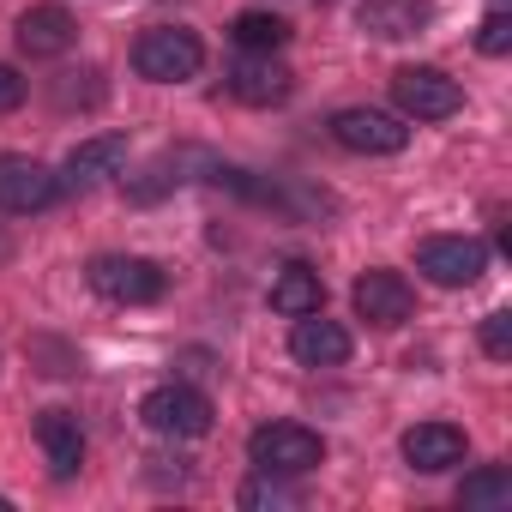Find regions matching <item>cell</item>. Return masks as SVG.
<instances>
[{
    "label": "cell",
    "instance_id": "cell-20",
    "mask_svg": "<svg viewBox=\"0 0 512 512\" xmlns=\"http://www.w3.org/2000/svg\"><path fill=\"white\" fill-rule=\"evenodd\" d=\"M241 506H296V494H290L272 470H260V476H253V482L241 488Z\"/></svg>",
    "mask_w": 512,
    "mask_h": 512
},
{
    "label": "cell",
    "instance_id": "cell-17",
    "mask_svg": "<svg viewBox=\"0 0 512 512\" xmlns=\"http://www.w3.org/2000/svg\"><path fill=\"white\" fill-rule=\"evenodd\" d=\"M127 163V139L121 133H97V139H79L73 151H67V175L73 181H103V175H115Z\"/></svg>",
    "mask_w": 512,
    "mask_h": 512
},
{
    "label": "cell",
    "instance_id": "cell-9",
    "mask_svg": "<svg viewBox=\"0 0 512 512\" xmlns=\"http://www.w3.org/2000/svg\"><path fill=\"white\" fill-rule=\"evenodd\" d=\"M350 302H356V314L368 320V326H380V332H392V326H404L410 320V308H416V290L398 278V272H362L356 278V290H350Z\"/></svg>",
    "mask_w": 512,
    "mask_h": 512
},
{
    "label": "cell",
    "instance_id": "cell-5",
    "mask_svg": "<svg viewBox=\"0 0 512 512\" xmlns=\"http://www.w3.org/2000/svg\"><path fill=\"white\" fill-rule=\"evenodd\" d=\"M392 97H398V109L410 121H446V115L464 109L458 79H446L440 67H398L392 73Z\"/></svg>",
    "mask_w": 512,
    "mask_h": 512
},
{
    "label": "cell",
    "instance_id": "cell-22",
    "mask_svg": "<svg viewBox=\"0 0 512 512\" xmlns=\"http://www.w3.org/2000/svg\"><path fill=\"white\" fill-rule=\"evenodd\" d=\"M482 350H488L494 362L512 356V314H488V320H482Z\"/></svg>",
    "mask_w": 512,
    "mask_h": 512
},
{
    "label": "cell",
    "instance_id": "cell-13",
    "mask_svg": "<svg viewBox=\"0 0 512 512\" xmlns=\"http://www.w3.org/2000/svg\"><path fill=\"white\" fill-rule=\"evenodd\" d=\"M404 458H410V470H452V464H464V428H452V422H416L410 434H404Z\"/></svg>",
    "mask_w": 512,
    "mask_h": 512
},
{
    "label": "cell",
    "instance_id": "cell-11",
    "mask_svg": "<svg viewBox=\"0 0 512 512\" xmlns=\"http://www.w3.org/2000/svg\"><path fill=\"white\" fill-rule=\"evenodd\" d=\"M229 91L241 103H253V109H272V103H284L296 91V73L278 55H253L247 49V61H235V73H229Z\"/></svg>",
    "mask_w": 512,
    "mask_h": 512
},
{
    "label": "cell",
    "instance_id": "cell-14",
    "mask_svg": "<svg viewBox=\"0 0 512 512\" xmlns=\"http://www.w3.org/2000/svg\"><path fill=\"white\" fill-rule=\"evenodd\" d=\"M37 446H43V458H49L55 476H73V470L85 464L79 416H73V410H43V416H37Z\"/></svg>",
    "mask_w": 512,
    "mask_h": 512
},
{
    "label": "cell",
    "instance_id": "cell-10",
    "mask_svg": "<svg viewBox=\"0 0 512 512\" xmlns=\"http://www.w3.org/2000/svg\"><path fill=\"white\" fill-rule=\"evenodd\" d=\"M73 43H79V25H73V13L61 7V0H37V7L19 13V49L31 61H55Z\"/></svg>",
    "mask_w": 512,
    "mask_h": 512
},
{
    "label": "cell",
    "instance_id": "cell-2",
    "mask_svg": "<svg viewBox=\"0 0 512 512\" xmlns=\"http://www.w3.org/2000/svg\"><path fill=\"white\" fill-rule=\"evenodd\" d=\"M133 67L151 79V85H187L199 67H205V43L181 25H157L133 43Z\"/></svg>",
    "mask_w": 512,
    "mask_h": 512
},
{
    "label": "cell",
    "instance_id": "cell-7",
    "mask_svg": "<svg viewBox=\"0 0 512 512\" xmlns=\"http://www.w3.org/2000/svg\"><path fill=\"white\" fill-rule=\"evenodd\" d=\"M61 199V175L37 157H0V211L13 217H31V211H49Z\"/></svg>",
    "mask_w": 512,
    "mask_h": 512
},
{
    "label": "cell",
    "instance_id": "cell-12",
    "mask_svg": "<svg viewBox=\"0 0 512 512\" xmlns=\"http://www.w3.org/2000/svg\"><path fill=\"white\" fill-rule=\"evenodd\" d=\"M290 356L302 368H338L350 356V332L338 320H326V314H302L296 332H290Z\"/></svg>",
    "mask_w": 512,
    "mask_h": 512
},
{
    "label": "cell",
    "instance_id": "cell-3",
    "mask_svg": "<svg viewBox=\"0 0 512 512\" xmlns=\"http://www.w3.org/2000/svg\"><path fill=\"white\" fill-rule=\"evenodd\" d=\"M91 290L103 302H121V308H145L163 296V272L151 260H139V253H103V260H91Z\"/></svg>",
    "mask_w": 512,
    "mask_h": 512
},
{
    "label": "cell",
    "instance_id": "cell-1",
    "mask_svg": "<svg viewBox=\"0 0 512 512\" xmlns=\"http://www.w3.org/2000/svg\"><path fill=\"white\" fill-rule=\"evenodd\" d=\"M247 458L253 470H272V476H308L326 464V440L302 422H266L247 434Z\"/></svg>",
    "mask_w": 512,
    "mask_h": 512
},
{
    "label": "cell",
    "instance_id": "cell-15",
    "mask_svg": "<svg viewBox=\"0 0 512 512\" xmlns=\"http://www.w3.org/2000/svg\"><path fill=\"white\" fill-rule=\"evenodd\" d=\"M428 13H434V0H362L356 19H362V31L398 43V37H416L428 25Z\"/></svg>",
    "mask_w": 512,
    "mask_h": 512
},
{
    "label": "cell",
    "instance_id": "cell-16",
    "mask_svg": "<svg viewBox=\"0 0 512 512\" xmlns=\"http://www.w3.org/2000/svg\"><path fill=\"white\" fill-rule=\"evenodd\" d=\"M272 308H278L284 320L320 314V308H326V284H320V272H314V266H284V272L272 278Z\"/></svg>",
    "mask_w": 512,
    "mask_h": 512
},
{
    "label": "cell",
    "instance_id": "cell-18",
    "mask_svg": "<svg viewBox=\"0 0 512 512\" xmlns=\"http://www.w3.org/2000/svg\"><path fill=\"white\" fill-rule=\"evenodd\" d=\"M229 37H235L241 49H253V55H278V49L290 43V19H278V13H241V19L229 25Z\"/></svg>",
    "mask_w": 512,
    "mask_h": 512
},
{
    "label": "cell",
    "instance_id": "cell-8",
    "mask_svg": "<svg viewBox=\"0 0 512 512\" xmlns=\"http://www.w3.org/2000/svg\"><path fill=\"white\" fill-rule=\"evenodd\" d=\"M332 139L356 157H392L410 145V127L386 109H344V115H332Z\"/></svg>",
    "mask_w": 512,
    "mask_h": 512
},
{
    "label": "cell",
    "instance_id": "cell-21",
    "mask_svg": "<svg viewBox=\"0 0 512 512\" xmlns=\"http://www.w3.org/2000/svg\"><path fill=\"white\" fill-rule=\"evenodd\" d=\"M476 49H482V55H506V49H512V19H506V13H488L482 31H476Z\"/></svg>",
    "mask_w": 512,
    "mask_h": 512
},
{
    "label": "cell",
    "instance_id": "cell-19",
    "mask_svg": "<svg viewBox=\"0 0 512 512\" xmlns=\"http://www.w3.org/2000/svg\"><path fill=\"white\" fill-rule=\"evenodd\" d=\"M458 500H464V506H512V476H506L500 464H488V470L464 476Z\"/></svg>",
    "mask_w": 512,
    "mask_h": 512
},
{
    "label": "cell",
    "instance_id": "cell-4",
    "mask_svg": "<svg viewBox=\"0 0 512 512\" xmlns=\"http://www.w3.org/2000/svg\"><path fill=\"white\" fill-rule=\"evenodd\" d=\"M416 266L440 284V290H464L488 272V247L476 235H428L416 247Z\"/></svg>",
    "mask_w": 512,
    "mask_h": 512
},
{
    "label": "cell",
    "instance_id": "cell-23",
    "mask_svg": "<svg viewBox=\"0 0 512 512\" xmlns=\"http://www.w3.org/2000/svg\"><path fill=\"white\" fill-rule=\"evenodd\" d=\"M19 103H25V79L13 67H0V115H13Z\"/></svg>",
    "mask_w": 512,
    "mask_h": 512
},
{
    "label": "cell",
    "instance_id": "cell-6",
    "mask_svg": "<svg viewBox=\"0 0 512 512\" xmlns=\"http://www.w3.org/2000/svg\"><path fill=\"white\" fill-rule=\"evenodd\" d=\"M139 416H145V428H157V434L199 440V434L211 428V398L193 392V386H157V392H145Z\"/></svg>",
    "mask_w": 512,
    "mask_h": 512
}]
</instances>
